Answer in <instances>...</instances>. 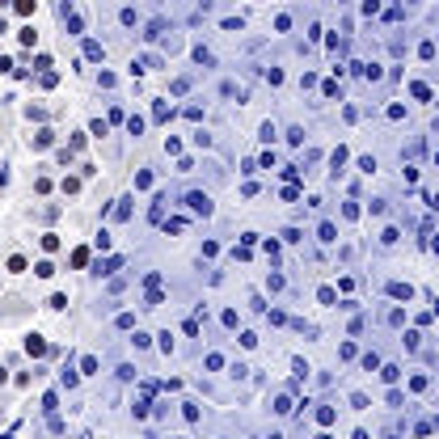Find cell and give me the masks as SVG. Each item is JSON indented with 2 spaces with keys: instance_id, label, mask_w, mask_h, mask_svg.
I'll list each match as a JSON object with an SVG mask.
<instances>
[{
  "instance_id": "cell-3",
  "label": "cell",
  "mask_w": 439,
  "mask_h": 439,
  "mask_svg": "<svg viewBox=\"0 0 439 439\" xmlns=\"http://www.w3.org/2000/svg\"><path fill=\"white\" fill-rule=\"evenodd\" d=\"M334 418H338V410H334V406H321V410H317V422H321V427H329Z\"/></svg>"
},
{
  "instance_id": "cell-6",
  "label": "cell",
  "mask_w": 439,
  "mask_h": 439,
  "mask_svg": "<svg viewBox=\"0 0 439 439\" xmlns=\"http://www.w3.org/2000/svg\"><path fill=\"white\" fill-rule=\"evenodd\" d=\"M380 376H384V380H388V384H393V380H397V376H401V367H397V363H384V367H380Z\"/></svg>"
},
{
  "instance_id": "cell-9",
  "label": "cell",
  "mask_w": 439,
  "mask_h": 439,
  "mask_svg": "<svg viewBox=\"0 0 439 439\" xmlns=\"http://www.w3.org/2000/svg\"><path fill=\"white\" fill-rule=\"evenodd\" d=\"M359 169H363V173H376V157H359Z\"/></svg>"
},
{
  "instance_id": "cell-10",
  "label": "cell",
  "mask_w": 439,
  "mask_h": 439,
  "mask_svg": "<svg viewBox=\"0 0 439 439\" xmlns=\"http://www.w3.org/2000/svg\"><path fill=\"white\" fill-rule=\"evenodd\" d=\"M152 118H157V123H165V118H169V106H165V102H157V110H152Z\"/></svg>"
},
{
  "instance_id": "cell-7",
  "label": "cell",
  "mask_w": 439,
  "mask_h": 439,
  "mask_svg": "<svg viewBox=\"0 0 439 439\" xmlns=\"http://www.w3.org/2000/svg\"><path fill=\"white\" fill-rule=\"evenodd\" d=\"M329 165H334V173L346 165V148H334V157H329Z\"/></svg>"
},
{
  "instance_id": "cell-4",
  "label": "cell",
  "mask_w": 439,
  "mask_h": 439,
  "mask_svg": "<svg viewBox=\"0 0 439 439\" xmlns=\"http://www.w3.org/2000/svg\"><path fill=\"white\" fill-rule=\"evenodd\" d=\"M317 237H321V241H325V245H329V241H338V228H334V224H329V220H325L321 228H317Z\"/></svg>"
},
{
  "instance_id": "cell-2",
  "label": "cell",
  "mask_w": 439,
  "mask_h": 439,
  "mask_svg": "<svg viewBox=\"0 0 439 439\" xmlns=\"http://www.w3.org/2000/svg\"><path fill=\"white\" fill-rule=\"evenodd\" d=\"M388 296H393V300H410L414 287H410V283H388Z\"/></svg>"
},
{
  "instance_id": "cell-1",
  "label": "cell",
  "mask_w": 439,
  "mask_h": 439,
  "mask_svg": "<svg viewBox=\"0 0 439 439\" xmlns=\"http://www.w3.org/2000/svg\"><path fill=\"white\" fill-rule=\"evenodd\" d=\"M186 207L199 211V216H211V199L203 194V190H190V194H186Z\"/></svg>"
},
{
  "instance_id": "cell-5",
  "label": "cell",
  "mask_w": 439,
  "mask_h": 439,
  "mask_svg": "<svg viewBox=\"0 0 439 439\" xmlns=\"http://www.w3.org/2000/svg\"><path fill=\"white\" fill-rule=\"evenodd\" d=\"M26 351H30V355H42V351H47V342H42L38 334H30V342H26Z\"/></svg>"
},
{
  "instance_id": "cell-8",
  "label": "cell",
  "mask_w": 439,
  "mask_h": 439,
  "mask_svg": "<svg viewBox=\"0 0 439 439\" xmlns=\"http://www.w3.org/2000/svg\"><path fill=\"white\" fill-rule=\"evenodd\" d=\"M274 30L287 34V30H292V17H287V13H279V17H274Z\"/></svg>"
}]
</instances>
